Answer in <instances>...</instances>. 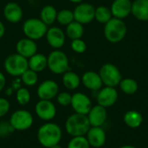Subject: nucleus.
I'll use <instances>...</instances> for the list:
<instances>
[{"label":"nucleus","instance_id":"1","mask_svg":"<svg viewBox=\"0 0 148 148\" xmlns=\"http://www.w3.org/2000/svg\"><path fill=\"white\" fill-rule=\"evenodd\" d=\"M36 137L41 146L50 148L56 144H60L62 139V130L58 124L47 121L39 127Z\"/></svg>","mask_w":148,"mask_h":148},{"label":"nucleus","instance_id":"2","mask_svg":"<svg viewBox=\"0 0 148 148\" xmlns=\"http://www.w3.org/2000/svg\"><path fill=\"white\" fill-rule=\"evenodd\" d=\"M127 27L126 23L115 17H112L104 24L103 34L108 42L111 43L121 42L127 36Z\"/></svg>","mask_w":148,"mask_h":148},{"label":"nucleus","instance_id":"3","mask_svg":"<svg viewBox=\"0 0 148 148\" xmlns=\"http://www.w3.org/2000/svg\"><path fill=\"white\" fill-rule=\"evenodd\" d=\"M64 127L67 134L71 137L85 136L91 127L87 115L76 113L67 118Z\"/></svg>","mask_w":148,"mask_h":148},{"label":"nucleus","instance_id":"4","mask_svg":"<svg viewBox=\"0 0 148 148\" xmlns=\"http://www.w3.org/2000/svg\"><path fill=\"white\" fill-rule=\"evenodd\" d=\"M5 72L13 77H20L29 69L28 59L17 53L9 55L3 62Z\"/></svg>","mask_w":148,"mask_h":148},{"label":"nucleus","instance_id":"5","mask_svg":"<svg viewBox=\"0 0 148 148\" xmlns=\"http://www.w3.org/2000/svg\"><path fill=\"white\" fill-rule=\"evenodd\" d=\"M48 26L40 19L36 17H30L26 19L23 23V33L25 37L34 41L40 40L45 37L48 30Z\"/></svg>","mask_w":148,"mask_h":148},{"label":"nucleus","instance_id":"6","mask_svg":"<svg viewBox=\"0 0 148 148\" xmlns=\"http://www.w3.org/2000/svg\"><path fill=\"white\" fill-rule=\"evenodd\" d=\"M48 59V69L55 75H62L69 70V61L65 52L61 49L52 50Z\"/></svg>","mask_w":148,"mask_h":148},{"label":"nucleus","instance_id":"7","mask_svg":"<svg viewBox=\"0 0 148 148\" xmlns=\"http://www.w3.org/2000/svg\"><path fill=\"white\" fill-rule=\"evenodd\" d=\"M99 75L104 86L115 88L119 86L122 80V75L117 66L111 62H107L101 65L99 69Z\"/></svg>","mask_w":148,"mask_h":148},{"label":"nucleus","instance_id":"8","mask_svg":"<svg viewBox=\"0 0 148 148\" xmlns=\"http://www.w3.org/2000/svg\"><path fill=\"white\" fill-rule=\"evenodd\" d=\"M9 122L15 131L29 130L34 123L33 114L26 109H18L11 114Z\"/></svg>","mask_w":148,"mask_h":148},{"label":"nucleus","instance_id":"9","mask_svg":"<svg viewBox=\"0 0 148 148\" xmlns=\"http://www.w3.org/2000/svg\"><path fill=\"white\" fill-rule=\"evenodd\" d=\"M95 7L90 3L82 2L78 3L73 10L75 21L83 25L90 23L95 20Z\"/></svg>","mask_w":148,"mask_h":148},{"label":"nucleus","instance_id":"10","mask_svg":"<svg viewBox=\"0 0 148 148\" xmlns=\"http://www.w3.org/2000/svg\"><path fill=\"white\" fill-rule=\"evenodd\" d=\"M35 113L40 120L47 122L56 116L57 109L52 101L40 100L35 106Z\"/></svg>","mask_w":148,"mask_h":148},{"label":"nucleus","instance_id":"11","mask_svg":"<svg viewBox=\"0 0 148 148\" xmlns=\"http://www.w3.org/2000/svg\"><path fill=\"white\" fill-rule=\"evenodd\" d=\"M119 98L118 91L115 88L113 87H102L100 90L97 91L96 101L98 105H101L106 108L114 106Z\"/></svg>","mask_w":148,"mask_h":148},{"label":"nucleus","instance_id":"12","mask_svg":"<svg viewBox=\"0 0 148 148\" xmlns=\"http://www.w3.org/2000/svg\"><path fill=\"white\" fill-rule=\"evenodd\" d=\"M70 106L72 107L75 113L87 115L92 108L93 104L90 98L86 94L76 92L72 95Z\"/></svg>","mask_w":148,"mask_h":148},{"label":"nucleus","instance_id":"13","mask_svg":"<svg viewBox=\"0 0 148 148\" xmlns=\"http://www.w3.org/2000/svg\"><path fill=\"white\" fill-rule=\"evenodd\" d=\"M59 93V85L54 80H45L42 82L36 89L37 96L40 100L52 101Z\"/></svg>","mask_w":148,"mask_h":148},{"label":"nucleus","instance_id":"14","mask_svg":"<svg viewBox=\"0 0 148 148\" xmlns=\"http://www.w3.org/2000/svg\"><path fill=\"white\" fill-rule=\"evenodd\" d=\"M66 34L62 29L57 26H52L48 29L45 35L47 43L54 49H60L66 42Z\"/></svg>","mask_w":148,"mask_h":148},{"label":"nucleus","instance_id":"15","mask_svg":"<svg viewBox=\"0 0 148 148\" xmlns=\"http://www.w3.org/2000/svg\"><path fill=\"white\" fill-rule=\"evenodd\" d=\"M113 17L124 20L131 15L132 1L131 0H114L109 7Z\"/></svg>","mask_w":148,"mask_h":148},{"label":"nucleus","instance_id":"16","mask_svg":"<svg viewBox=\"0 0 148 148\" xmlns=\"http://www.w3.org/2000/svg\"><path fill=\"white\" fill-rule=\"evenodd\" d=\"M3 14L4 18L10 23H20L23 16L22 7L16 2L7 3L3 9Z\"/></svg>","mask_w":148,"mask_h":148},{"label":"nucleus","instance_id":"17","mask_svg":"<svg viewBox=\"0 0 148 148\" xmlns=\"http://www.w3.org/2000/svg\"><path fill=\"white\" fill-rule=\"evenodd\" d=\"M85 136L89 146L95 148L103 147L107 140V134L102 127H91Z\"/></svg>","mask_w":148,"mask_h":148},{"label":"nucleus","instance_id":"18","mask_svg":"<svg viewBox=\"0 0 148 148\" xmlns=\"http://www.w3.org/2000/svg\"><path fill=\"white\" fill-rule=\"evenodd\" d=\"M87 117L91 127H102L108 119L107 108L98 104L93 106Z\"/></svg>","mask_w":148,"mask_h":148},{"label":"nucleus","instance_id":"19","mask_svg":"<svg viewBox=\"0 0 148 148\" xmlns=\"http://www.w3.org/2000/svg\"><path fill=\"white\" fill-rule=\"evenodd\" d=\"M16 50L17 54L29 59L36 53H37L38 47L36 41L29 39L28 37H23L16 42Z\"/></svg>","mask_w":148,"mask_h":148},{"label":"nucleus","instance_id":"20","mask_svg":"<svg viewBox=\"0 0 148 148\" xmlns=\"http://www.w3.org/2000/svg\"><path fill=\"white\" fill-rule=\"evenodd\" d=\"M81 81L82 85L88 90L98 91L103 87L102 81L98 72L95 71H86L81 76Z\"/></svg>","mask_w":148,"mask_h":148},{"label":"nucleus","instance_id":"21","mask_svg":"<svg viewBox=\"0 0 148 148\" xmlns=\"http://www.w3.org/2000/svg\"><path fill=\"white\" fill-rule=\"evenodd\" d=\"M131 15L139 21H148V0H134L132 2Z\"/></svg>","mask_w":148,"mask_h":148},{"label":"nucleus","instance_id":"22","mask_svg":"<svg viewBox=\"0 0 148 148\" xmlns=\"http://www.w3.org/2000/svg\"><path fill=\"white\" fill-rule=\"evenodd\" d=\"M28 64L29 69L36 73L42 72L48 68L47 56L41 53H36L34 56L28 59Z\"/></svg>","mask_w":148,"mask_h":148},{"label":"nucleus","instance_id":"23","mask_svg":"<svg viewBox=\"0 0 148 148\" xmlns=\"http://www.w3.org/2000/svg\"><path fill=\"white\" fill-rule=\"evenodd\" d=\"M62 75V84L65 87V88H67L68 90H75L80 87L82 83L81 77L75 72L68 70Z\"/></svg>","mask_w":148,"mask_h":148},{"label":"nucleus","instance_id":"24","mask_svg":"<svg viewBox=\"0 0 148 148\" xmlns=\"http://www.w3.org/2000/svg\"><path fill=\"white\" fill-rule=\"evenodd\" d=\"M124 123L130 128L135 129L140 127L143 123L142 114L136 110H129L126 112L123 117Z\"/></svg>","mask_w":148,"mask_h":148},{"label":"nucleus","instance_id":"25","mask_svg":"<svg viewBox=\"0 0 148 148\" xmlns=\"http://www.w3.org/2000/svg\"><path fill=\"white\" fill-rule=\"evenodd\" d=\"M57 10L56 7L51 4L44 5L40 11V19L47 25H52L56 21L57 16Z\"/></svg>","mask_w":148,"mask_h":148},{"label":"nucleus","instance_id":"26","mask_svg":"<svg viewBox=\"0 0 148 148\" xmlns=\"http://www.w3.org/2000/svg\"><path fill=\"white\" fill-rule=\"evenodd\" d=\"M65 34H66V36L69 38L70 40L82 38L84 35L83 24L76 21H73L72 23H70L69 24L66 26Z\"/></svg>","mask_w":148,"mask_h":148},{"label":"nucleus","instance_id":"27","mask_svg":"<svg viewBox=\"0 0 148 148\" xmlns=\"http://www.w3.org/2000/svg\"><path fill=\"white\" fill-rule=\"evenodd\" d=\"M119 87L121 90L127 95H134L139 89L138 82L133 78H122L119 84Z\"/></svg>","mask_w":148,"mask_h":148},{"label":"nucleus","instance_id":"28","mask_svg":"<svg viewBox=\"0 0 148 148\" xmlns=\"http://www.w3.org/2000/svg\"><path fill=\"white\" fill-rule=\"evenodd\" d=\"M113 17L110 8L106 5H100L95 7V20L99 23L105 24Z\"/></svg>","mask_w":148,"mask_h":148},{"label":"nucleus","instance_id":"29","mask_svg":"<svg viewBox=\"0 0 148 148\" xmlns=\"http://www.w3.org/2000/svg\"><path fill=\"white\" fill-rule=\"evenodd\" d=\"M22 83L26 87H33L38 82V73L28 69L23 74L20 76Z\"/></svg>","mask_w":148,"mask_h":148},{"label":"nucleus","instance_id":"30","mask_svg":"<svg viewBox=\"0 0 148 148\" xmlns=\"http://www.w3.org/2000/svg\"><path fill=\"white\" fill-rule=\"evenodd\" d=\"M73 21H75L73 10H69V9H62L57 12L56 22L60 23L61 25L67 26Z\"/></svg>","mask_w":148,"mask_h":148},{"label":"nucleus","instance_id":"31","mask_svg":"<svg viewBox=\"0 0 148 148\" xmlns=\"http://www.w3.org/2000/svg\"><path fill=\"white\" fill-rule=\"evenodd\" d=\"M16 102L21 106H25L29 103L31 100V95L29 90L25 87H21L16 91Z\"/></svg>","mask_w":148,"mask_h":148},{"label":"nucleus","instance_id":"32","mask_svg":"<svg viewBox=\"0 0 148 148\" xmlns=\"http://www.w3.org/2000/svg\"><path fill=\"white\" fill-rule=\"evenodd\" d=\"M67 148H90V146L86 136H77L71 138Z\"/></svg>","mask_w":148,"mask_h":148},{"label":"nucleus","instance_id":"33","mask_svg":"<svg viewBox=\"0 0 148 148\" xmlns=\"http://www.w3.org/2000/svg\"><path fill=\"white\" fill-rule=\"evenodd\" d=\"M70 48L76 54H83L87 50V43L82 38L71 40Z\"/></svg>","mask_w":148,"mask_h":148},{"label":"nucleus","instance_id":"34","mask_svg":"<svg viewBox=\"0 0 148 148\" xmlns=\"http://www.w3.org/2000/svg\"><path fill=\"white\" fill-rule=\"evenodd\" d=\"M56 98L57 103L60 106H62V107H68L71 103L72 95L69 94L67 91H62V92H59Z\"/></svg>","mask_w":148,"mask_h":148},{"label":"nucleus","instance_id":"35","mask_svg":"<svg viewBox=\"0 0 148 148\" xmlns=\"http://www.w3.org/2000/svg\"><path fill=\"white\" fill-rule=\"evenodd\" d=\"M15 132L14 128L9 121H0V138H7Z\"/></svg>","mask_w":148,"mask_h":148},{"label":"nucleus","instance_id":"36","mask_svg":"<svg viewBox=\"0 0 148 148\" xmlns=\"http://www.w3.org/2000/svg\"><path fill=\"white\" fill-rule=\"evenodd\" d=\"M10 110V101L4 97H0V118H3L5 115H7Z\"/></svg>","mask_w":148,"mask_h":148},{"label":"nucleus","instance_id":"37","mask_svg":"<svg viewBox=\"0 0 148 148\" xmlns=\"http://www.w3.org/2000/svg\"><path fill=\"white\" fill-rule=\"evenodd\" d=\"M10 87L14 89V91H16L22 87V81L20 77H15V79L11 82Z\"/></svg>","mask_w":148,"mask_h":148},{"label":"nucleus","instance_id":"38","mask_svg":"<svg viewBox=\"0 0 148 148\" xmlns=\"http://www.w3.org/2000/svg\"><path fill=\"white\" fill-rule=\"evenodd\" d=\"M6 86V77L3 72L0 71V92H2Z\"/></svg>","mask_w":148,"mask_h":148},{"label":"nucleus","instance_id":"39","mask_svg":"<svg viewBox=\"0 0 148 148\" xmlns=\"http://www.w3.org/2000/svg\"><path fill=\"white\" fill-rule=\"evenodd\" d=\"M4 34H5V26L3 23L0 20V39L4 36Z\"/></svg>","mask_w":148,"mask_h":148},{"label":"nucleus","instance_id":"40","mask_svg":"<svg viewBox=\"0 0 148 148\" xmlns=\"http://www.w3.org/2000/svg\"><path fill=\"white\" fill-rule=\"evenodd\" d=\"M5 89V91H4V93H5V95H7V96H11L13 94H14V89L10 86V87H8V88H4Z\"/></svg>","mask_w":148,"mask_h":148},{"label":"nucleus","instance_id":"41","mask_svg":"<svg viewBox=\"0 0 148 148\" xmlns=\"http://www.w3.org/2000/svg\"><path fill=\"white\" fill-rule=\"evenodd\" d=\"M68 1H69L72 3H75V4H78V3H81L84 2V0H68Z\"/></svg>","mask_w":148,"mask_h":148},{"label":"nucleus","instance_id":"42","mask_svg":"<svg viewBox=\"0 0 148 148\" xmlns=\"http://www.w3.org/2000/svg\"><path fill=\"white\" fill-rule=\"evenodd\" d=\"M118 148H137L135 147L134 146H132V145H125V146H122V147H120Z\"/></svg>","mask_w":148,"mask_h":148},{"label":"nucleus","instance_id":"43","mask_svg":"<svg viewBox=\"0 0 148 148\" xmlns=\"http://www.w3.org/2000/svg\"><path fill=\"white\" fill-rule=\"evenodd\" d=\"M50 148H63L60 144H56V145H55V146H53V147H51Z\"/></svg>","mask_w":148,"mask_h":148},{"label":"nucleus","instance_id":"44","mask_svg":"<svg viewBox=\"0 0 148 148\" xmlns=\"http://www.w3.org/2000/svg\"><path fill=\"white\" fill-rule=\"evenodd\" d=\"M0 148H3V147H0Z\"/></svg>","mask_w":148,"mask_h":148}]
</instances>
